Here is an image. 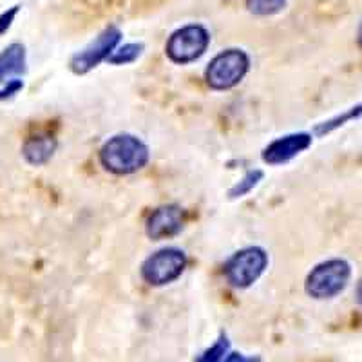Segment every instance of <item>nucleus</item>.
I'll list each match as a JSON object with an SVG mask.
<instances>
[{"mask_svg":"<svg viewBox=\"0 0 362 362\" xmlns=\"http://www.w3.org/2000/svg\"><path fill=\"white\" fill-rule=\"evenodd\" d=\"M148 147L132 134H116L100 148V161L105 170L127 176L141 170L148 163Z\"/></svg>","mask_w":362,"mask_h":362,"instance_id":"1","label":"nucleus"},{"mask_svg":"<svg viewBox=\"0 0 362 362\" xmlns=\"http://www.w3.org/2000/svg\"><path fill=\"white\" fill-rule=\"evenodd\" d=\"M351 267L344 259H328L312 268L306 277V293L313 299H332L348 286Z\"/></svg>","mask_w":362,"mask_h":362,"instance_id":"2","label":"nucleus"},{"mask_svg":"<svg viewBox=\"0 0 362 362\" xmlns=\"http://www.w3.org/2000/svg\"><path fill=\"white\" fill-rule=\"evenodd\" d=\"M248 69H250V57L243 49L230 47L210 60L205 78L212 89L228 90L247 76Z\"/></svg>","mask_w":362,"mask_h":362,"instance_id":"3","label":"nucleus"},{"mask_svg":"<svg viewBox=\"0 0 362 362\" xmlns=\"http://www.w3.org/2000/svg\"><path fill=\"white\" fill-rule=\"evenodd\" d=\"M210 45L209 29L202 24H189L176 29L167 40L165 53L174 64L196 62L206 53Z\"/></svg>","mask_w":362,"mask_h":362,"instance_id":"4","label":"nucleus"},{"mask_svg":"<svg viewBox=\"0 0 362 362\" xmlns=\"http://www.w3.org/2000/svg\"><path fill=\"white\" fill-rule=\"evenodd\" d=\"M267 267V252L259 247H247L226 261L225 277L234 288H248L263 276Z\"/></svg>","mask_w":362,"mask_h":362,"instance_id":"5","label":"nucleus"},{"mask_svg":"<svg viewBox=\"0 0 362 362\" xmlns=\"http://www.w3.org/2000/svg\"><path fill=\"white\" fill-rule=\"evenodd\" d=\"M187 268V255L180 248H161L147 257L141 267V276L151 286H165L181 277Z\"/></svg>","mask_w":362,"mask_h":362,"instance_id":"6","label":"nucleus"},{"mask_svg":"<svg viewBox=\"0 0 362 362\" xmlns=\"http://www.w3.org/2000/svg\"><path fill=\"white\" fill-rule=\"evenodd\" d=\"M122 42V31L116 25H107L96 35L95 40H90L89 44L83 47L82 51L74 54L71 58V69L76 74H87L100 64L109 60L115 49Z\"/></svg>","mask_w":362,"mask_h":362,"instance_id":"7","label":"nucleus"},{"mask_svg":"<svg viewBox=\"0 0 362 362\" xmlns=\"http://www.w3.org/2000/svg\"><path fill=\"white\" fill-rule=\"evenodd\" d=\"M312 134L308 132H292V134H284L263 151V161L268 165H284L303 154L306 148L312 147Z\"/></svg>","mask_w":362,"mask_h":362,"instance_id":"8","label":"nucleus"},{"mask_svg":"<svg viewBox=\"0 0 362 362\" xmlns=\"http://www.w3.org/2000/svg\"><path fill=\"white\" fill-rule=\"evenodd\" d=\"M183 225H185L183 209L177 205H165L148 216L145 230L153 241H161V239H169L180 234Z\"/></svg>","mask_w":362,"mask_h":362,"instance_id":"9","label":"nucleus"},{"mask_svg":"<svg viewBox=\"0 0 362 362\" xmlns=\"http://www.w3.org/2000/svg\"><path fill=\"white\" fill-rule=\"evenodd\" d=\"M28 71V53L25 45L13 42L0 51V86L8 80L21 78Z\"/></svg>","mask_w":362,"mask_h":362,"instance_id":"10","label":"nucleus"},{"mask_svg":"<svg viewBox=\"0 0 362 362\" xmlns=\"http://www.w3.org/2000/svg\"><path fill=\"white\" fill-rule=\"evenodd\" d=\"M54 151H57V140L51 134H37L28 138L22 147V154H24L25 161L31 165H45L53 158Z\"/></svg>","mask_w":362,"mask_h":362,"instance_id":"11","label":"nucleus"},{"mask_svg":"<svg viewBox=\"0 0 362 362\" xmlns=\"http://www.w3.org/2000/svg\"><path fill=\"white\" fill-rule=\"evenodd\" d=\"M198 362H259V358L232 351L228 339L221 335L214 344L203 351V355H199Z\"/></svg>","mask_w":362,"mask_h":362,"instance_id":"12","label":"nucleus"},{"mask_svg":"<svg viewBox=\"0 0 362 362\" xmlns=\"http://www.w3.org/2000/svg\"><path fill=\"white\" fill-rule=\"evenodd\" d=\"M144 49L145 45L141 42H129V44L118 45L115 53L109 57L107 62L112 64V66H127V64L136 62L141 57Z\"/></svg>","mask_w":362,"mask_h":362,"instance_id":"13","label":"nucleus"},{"mask_svg":"<svg viewBox=\"0 0 362 362\" xmlns=\"http://www.w3.org/2000/svg\"><path fill=\"white\" fill-rule=\"evenodd\" d=\"M358 118H362V102L357 103V105H354V107H350L346 112H342V115L335 116V118L328 119V122L319 125V127H317V134L319 136L329 134V132H334L335 129L342 127V125H346L348 122H351V119H358Z\"/></svg>","mask_w":362,"mask_h":362,"instance_id":"14","label":"nucleus"},{"mask_svg":"<svg viewBox=\"0 0 362 362\" xmlns=\"http://www.w3.org/2000/svg\"><path fill=\"white\" fill-rule=\"evenodd\" d=\"M288 0H247V9L255 17H272L284 9Z\"/></svg>","mask_w":362,"mask_h":362,"instance_id":"15","label":"nucleus"},{"mask_svg":"<svg viewBox=\"0 0 362 362\" xmlns=\"http://www.w3.org/2000/svg\"><path fill=\"white\" fill-rule=\"evenodd\" d=\"M263 180V170H248L247 174H245L241 180L235 183L234 187L230 189V192H228V196H230L232 199H238V198H243V196H247L248 192H252V190L255 189V187L259 185V181Z\"/></svg>","mask_w":362,"mask_h":362,"instance_id":"16","label":"nucleus"},{"mask_svg":"<svg viewBox=\"0 0 362 362\" xmlns=\"http://www.w3.org/2000/svg\"><path fill=\"white\" fill-rule=\"evenodd\" d=\"M18 13H21V6L18 4L11 6V8H8L6 11L0 13V37H4L9 29H11L13 22H15V18H17Z\"/></svg>","mask_w":362,"mask_h":362,"instance_id":"17","label":"nucleus"},{"mask_svg":"<svg viewBox=\"0 0 362 362\" xmlns=\"http://www.w3.org/2000/svg\"><path fill=\"white\" fill-rule=\"evenodd\" d=\"M22 89H24V82H22V78L8 80V82L0 86V102H6V100L13 98V96L18 95Z\"/></svg>","mask_w":362,"mask_h":362,"instance_id":"18","label":"nucleus"},{"mask_svg":"<svg viewBox=\"0 0 362 362\" xmlns=\"http://www.w3.org/2000/svg\"><path fill=\"white\" fill-rule=\"evenodd\" d=\"M357 303L362 306V279L358 281V286H357Z\"/></svg>","mask_w":362,"mask_h":362,"instance_id":"19","label":"nucleus"},{"mask_svg":"<svg viewBox=\"0 0 362 362\" xmlns=\"http://www.w3.org/2000/svg\"><path fill=\"white\" fill-rule=\"evenodd\" d=\"M358 45L362 47V24H361V28H358Z\"/></svg>","mask_w":362,"mask_h":362,"instance_id":"20","label":"nucleus"}]
</instances>
